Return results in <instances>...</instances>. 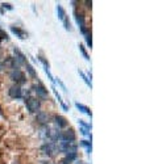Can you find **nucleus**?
<instances>
[{
	"mask_svg": "<svg viewBox=\"0 0 158 164\" xmlns=\"http://www.w3.org/2000/svg\"><path fill=\"white\" fill-rule=\"evenodd\" d=\"M79 50H80L82 54L84 55V58H86V59H90V58H88V55H87V53H86V50H84V47L82 46V45H79Z\"/></svg>",
	"mask_w": 158,
	"mask_h": 164,
	"instance_id": "dca6fc26",
	"label": "nucleus"
},
{
	"mask_svg": "<svg viewBox=\"0 0 158 164\" xmlns=\"http://www.w3.org/2000/svg\"><path fill=\"white\" fill-rule=\"evenodd\" d=\"M33 89H34V92L37 93V97H40V99H42V100L47 99V89L44 86H41V84L33 86Z\"/></svg>",
	"mask_w": 158,
	"mask_h": 164,
	"instance_id": "7ed1b4c3",
	"label": "nucleus"
},
{
	"mask_svg": "<svg viewBox=\"0 0 158 164\" xmlns=\"http://www.w3.org/2000/svg\"><path fill=\"white\" fill-rule=\"evenodd\" d=\"M11 30L13 31L15 34H17V36L20 37L21 40H24V38H25V33H24V31L21 30V29H18V28H15V26H11Z\"/></svg>",
	"mask_w": 158,
	"mask_h": 164,
	"instance_id": "f8f14e48",
	"label": "nucleus"
},
{
	"mask_svg": "<svg viewBox=\"0 0 158 164\" xmlns=\"http://www.w3.org/2000/svg\"><path fill=\"white\" fill-rule=\"evenodd\" d=\"M54 121H55L57 126H58V127H61V129H63V127H66V126H67V121H66V118L62 117V116H55Z\"/></svg>",
	"mask_w": 158,
	"mask_h": 164,
	"instance_id": "1a4fd4ad",
	"label": "nucleus"
},
{
	"mask_svg": "<svg viewBox=\"0 0 158 164\" xmlns=\"http://www.w3.org/2000/svg\"><path fill=\"white\" fill-rule=\"evenodd\" d=\"M0 33H3V31H1V29H0Z\"/></svg>",
	"mask_w": 158,
	"mask_h": 164,
	"instance_id": "aec40b11",
	"label": "nucleus"
},
{
	"mask_svg": "<svg viewBox=\"0 0 158 164\" xmlns=\"http://www.w3.org/2000/svg\"><path fill=\"white\" fill-rule=\"evenodd\" d=\"M59 164H70V162H69L67 159H63L62 162H59Z\"/></svg>",
	"mask_w": 158,
	"mask_h": 164,
	"instance_id": "a211bd4d",
	"label": "nucleus"
},
{
	"mask_svg": "<svg viewBox=\"0 0 158 164\" xmlns=\"http://www.w3.org/2000/svg\"><path fill=\"white\" fill-rule=\"evenodd\" d=\"M8 93H9V96L12 97V99H20L21 96H23V91H21V88L20 86H12L11 88H9V91H8Z\"/></svg>",
	"mask_w": 158,
	"mask_h": 164,
	"instance_id": "20e7f679",
	"label": "nucleus"
},
{
	"mask_svg": "<svg viewBox=\"0 0 158 164\" xmlns=\"http://www.w3.org/2000/svg\"><path fill=\"white\" fill-rule=\"evenodd\" d=\"M11 79L13 81H16V83H18V84H24L25 81V75L21 72L20 70H13L11 72Z\"/></svg>",
	"mask_w": 158,
	"mask_h": 164,
	"instance_id": "f03ea898",
	"label": "nucleus"
},
{
	"mask_svg": "<svg viewBox=\"0 0 158 164\" xmlns=\"http://www.w3.org/2000/svg\"><path fill=\"white\" fill-rule=\"evenodd\" d=\"M75 18H77V23L80 26L82 33H86V24H84V17L83 15H79L78 12H75Z\"/></svg>",
	"mask_w": 158,
	"mask_h": 164,
	"instance_id": "0eeeda50",
	"label": "nucleus"
},
{
	"mask_svg": "<svg viewBox=\"0 0 158 164\" xmlns=\"http://www.w3.org/2000/svg\"><path fill=\"white\" fill-rule=\"evenodd\" d=\"M15 54L17 55V56H16V58H15V61L17 62L18 64H25V63H27V61H25V56H24V54H23V53H21L18 49H15Z\"/></svg>",
	"mask_w": 158,
	"mask_h": 164,
	"instance_id": "9d476101",
	"label": "nucleus"
},
{
	"mask_svg": "<svg viewBox=\"0 0 158 164\" xmlns=\"http://www.w3.org/2000/svg\"><path fill=\"white\" fill-rule=\"evenodd\" d=\"M25 66H27V71H28V74H29L33 79H36V78H37V74H36V71H34V68L32 67V64H29V63H25Z\"/></svg>",
	"mask_w": 158,
	"mask_h": 164,
	"instance_id": "9b49d317",
	"label": "nucleus"
},
{
	"mask_svg": "<svg viewBox=\"0 0 158 164\" xmlns=\"http://www.w3.org/2000/svg\"><path fill=\"white\" fill-rule=\"evenodd\" d=\"M57 12H58V16L61 20H65L66 18V12L63 11V8L61 7V5H57Z\"/></svg>",
	"mask_w": 158,
	"mask_h": 164,
	"instance_id": "ddd939ff",
	"label": "nucleus"
},
{
	"mask_svg": "<svg viewBox=\"0 0 158 164\" xmlns=\"http://www.w3.org/2000/svg\"><path fill=\"white\" fill-rule=\"evenodd\" d=\"M80 144H82V146H86L87 150H88V152H91V143H88L87 141H82Z\"/></svg>",
	"mask_w": 158,
	"mask_h": 164,
	"instance_id": "2eb2a0df",
	"label": "nucleus"
},
{
	"mask_svg": "<svg viewBox=\"0 0 158 164\" xmlns=\"http://www.w3.org/2000/svg\"><path fill=\"white\" fill-rule=\"evenodd\" d=\"M55 147H57L55 143H46L42 146V151H44V154H46V155H53Z\"/></svg>",
	"mask_w": 158,
	"mask_h": 164,
	"instance_id": "423d86ee",
	"label": "nucleus"
},
{
	"mask_svg": "<svg viewBox=\"0 0 158 164\" xmlns=\"http://www.w3.org/2000/svg\"><path fill=\"white\" fill-rule=\"evenodd\" d=\"M25 105H27V109L29 110L30 113H37L41 108L40 100L34 99V97H28V99H25Z\"/></svg>",
	"mask_w": 158,
	"mask_h": 164,
	"instance_id": "f257e3e1",
	"label": "nucleus"
},
{
	"mask_svg": "<svg viewBox=\"0 0 158 164\" xmlns=\"http://www.w3.org/2000/svg\"><path fill=\"white\" fill-rule=\"evenodd\" d=\"M86 41H87V45L88 46H92V42H91V33H87V36H86Z\"/></svg>",
	"mask_w": 158,
	"mask_h": 164,
	"instance_id": "f3484780",
	"label": "nucleus"
},
{
	"mask_svg": "<svg viewBox=\"0 0 158 164\" xmlns=\"http://www.w3.org/2000/svg\"><path fill=\"white\" fill-rule=\"evenodd\" d=\"M62 141L70 142V143H72V142L75 141V134H74V131H72V130L63 131V133H62Z\"/></svg>",
	"mask_w": 158,
	"mask_h": 164,
	"instance_id": "39448f33",
	"label": "nucleus"
},
{
	"mask_svg": "<svg viewBox=\"0 0 158 164\" xmlns=\"http://www.w3.org/2000/svg\"><path fill=\"white\" fill-rule=\"evenodd\" d=\"M75 106H77L78 109H80L82 112H84V113H87L88 116H91V110L87 108V106H84V105H82V104H79V102H77L75 104Z\"/></svg>",
	"mask_w": 158,
	"mask_h": 164,
	"instance_id": "4468645a",
	"label": "nucleus"
},
{
	"mask_svg": "<svg viewBox=\"0 0 158 164\" xmlns=\"http://www.w3.org/2000/svg\"><path fill=\"white\" fill-rule=\"evenodd\" d=\"M37 121H38L41 125H46L47 122H49V114L44 113V112H40L38 114H37Z\"/></svg>",
	"mask_w": 158,
	"mask_h": 164,
	"instance_id": "6e6552de",
	"label": "nucleus"
},
{
	"mask_svg": "<svg viewBox=\"0 0 158 164\" xmlns=\"http://www.w3.org/2000/svg\"><path fill=\"white\" fill-rule=\"evenodd\" d=\"M3 7H4V8H8V9H12L11 4H5V3H4V4H3Z\"/></svg>",
	"mask_w": 158,
	"mask_h": 164,
	"instance_id": "6ab92c4d",
	"label": "nucleus"
}]
</instances>
